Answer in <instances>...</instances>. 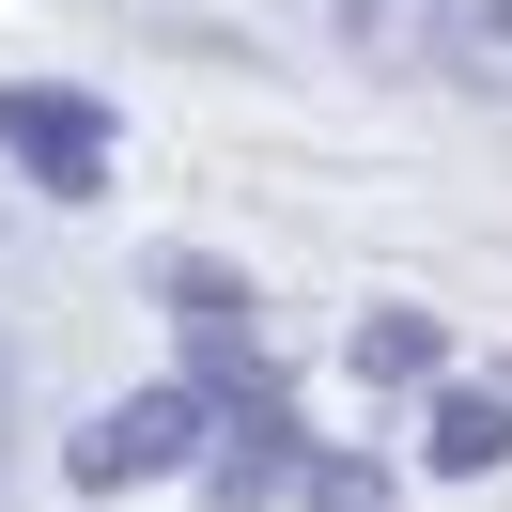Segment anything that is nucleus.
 Instances as JSON below:
<instances>
[{"label":"nucleus","mask_w":512,"mask_h":512,"mask_svg":"<svg viewBox=\"0 0 512 512\" xmlns=\"http://www.w3.org/2000/svg\"><path fill=\"white\" fill-rule=\"evenodd\" d=\"M311 419H295V388H249V404H233L218 419V450H202V497H218V512H280L295 497V481H311Z\"/></svg>","instance_id":"nucleus-4"},{"label":"nucleus","mask_w":512,"mask_h":512,"mask_svg":"<svg viewBox=\"0 0 512 512\" xmlns=\"http://www.w3.org/2000/svg\"><path fill=\"white\" fill-rule=\"evenodd\" d=\"M156 295H171V326H187V373L218 388V404L280 388V357H264V295L233 280V264H202V249H156Z\"/></svg>","instance_id":"nucleus-3"},{"label":"nucleus","mask_w":512,"mask_h":512,"mask_svg":"<svg viewBox=\"0 0 512 512\" xmlns=\"http://www.w3.org/2000/svg\"><path fill=\"white\" fill-rule=\"evenodd\" d=\"M419 466H435V481H497V466H512V373H497V388H435Z\"/></svg>","instance_id":"nucleus-6"},{"label":"nucleus","mask_w":512,"mask_h":512,"mask_svg":"<svg viewBox=\"0 0 512 512\" xmlns=\"http://www.w3.org/2000/svg\"><path fill=\"white\" fill-rule=\"evenodd\" d=\"M0 419H16V342H0Z\"/></svg>","instance_id":"nucleus-10"},{"label":"nucleus","mask_w":512,"mask_h":512,"mask_svg":"<svg viewBox=\"0 0 512 512\" xmlns=\"http://www.w3.org/2000/svg\"><path fill=\"white\" fill-rule=\"evenodd\" d=\"M311 512H388V466H357V450H311V481H295Z\"/></svg>","instance_id":"nucleus-9"},{"label":"nucleus","mask_w":512,"mask_h":512,"mask_svg":"<svg viewBox=\"0 0 512 512\" xmlns=\"http://www.w3.org/2000/svg\"><path fill=\"white\" fill-rule=\"evenodd\" d=\"M326 16H342L357 63H419V78H435V0H326Z\"/></svg>","instance_id":"nucleus-8"},{"label":"nucleus","mask_w":512,"mask_h":512,"mask_svg":"<svg viewBox=\"0 0 512 512\" xmlns=\"http://www.w3.org/2000/svg\"><path fill=\"white\" fill-rule=\"evenodd\" d=\"M218 388L202 373H156V388H125V404H94L63 435V481L78 497H140V481H202V450H218Z\"/></svg>","instance_id":"nucleus-1"},{"label":"nucleus","mask_w":512,"mask_h":512,"mask_svg":"<svg viewBox=\"0 0 512 512\" xmlns=\"http://www.w3.org/2000/svg\"><path fill=\"white\" fill-rule=\"evenodd\" d=\"M342 373H357V388H450V326L404 311V295H373V311L342 326Z\"/></svg>","instance_id":"nucleus-5"},{"label":"nucleus","mask_w":512,"mask_h":512,"mask_svg":"<svg viewBox=\"0 0 512 512\" xmlns=\"http://www.w3.org/2000/svg\"><path fill=\"white\" fill-rule=\"evenodd\" d=\"M435 78L512 109V0H435Z\"/></svg>","instance_id":"nucleus-7"},{"label":"nucleus","mask_w":512,"mask_h":512,"mask_svg":"<svg viewBox=\"0 0 512 512\" xmlns=\"http://www.w3.org/2000/svg\"><path fill=\"white\" fill-rule=\"evenodd\" d=\"M0 171L78 218V202H109V171H125V125H109L78 78H0Z\"/></svg>","instance_id":"nucleus-2"}]
</instances>
